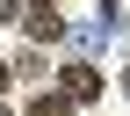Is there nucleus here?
Here are the masks:
<instances>
[{
  "mask_svg": "<svg viewBox=\"0 0 130 116\" xmlns=\"http://www.w3.org/2000/svg\"><path fill=\"white\" fill-rule=\"evenodd\" d=\"M65 102H94V94H101V73H94V65H65Z\"/></svg>",
  "mask_w": 130,
  "mask_h": 116,
  "instance_id": "1",
  "label": "nucleus"
},
{
  "mask_svg": "<svg viewBox=\"0 0 130 116\" xmlns=\"http://www.w3.org/2000/svg\"><path fill=\"white\" fill-rule=\"evenodd\" d=\"M22 29H29L36 44H51V36H58L65 22H58V7H29V22H22Z\"/></svg>",
  "mask_w": 130,
  "mask_h": 116,
  "instance_id": "2",
  "label": "nucleus"
},
{
  "mask_svg": "<svg viewBox=\"0 0 130 116\" xmlns=\"http://www.w3.org/2000/svg\"><path fill=\"white\" fill-rule=\"evenodd\" d=\"M29 116H72V102H65V94H36V102H29Z\"/></svg>",
  "mask_w": 130,
  "mask_h": 116,
  "instance_id": "3",
  "label": "nucleus"
},
{
  "mask_svg": "<svg viewBox=\"0 0 130 116\" xmlns=\"http://www.w3.org/2000/svg\"><path fill=\"white\" fill-rule=\"evenodd\" d=\"M14 7H22V0H0V22H14Z\"/></svg>",
  "mask_w": 130,
  "mask_h": 116,
  "instance_id": "4",
  "label": "nucleus"
},
{
  "mask_svg": "<svg viewBox=\"0 0 130 116\" xmlns=\"http://www.w3.org/2000/svg\"><path fill=\"white\" fill-rule=\"evenodd\" d=\"M7 80H14V73H7V65H0V94H7Z\"/></svg>",
  "mask_w": 130,
  "mask_h": 116,
  "instance_id": "5",
  "label": "nucleus"
},
{
  "mask_svg": "<svg viewBox=\"0 0 130 116\" xmlns=\"http://www.w3.org/2000/svg\"><path fill=\"white\" fill-rule=\"evenodd\" d=\"M36 7H58V0H36Z\"/></svg>",
  "mask_w": 130,
  "mask_h": 116,
  "instance_id": "6",
  "label": "nucleus"
}]
</instances>
